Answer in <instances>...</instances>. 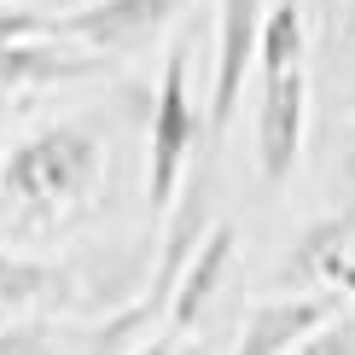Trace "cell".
<instances>
[{
	"label": "cell",
	"mask_w": 355,
	"mask_h": 355,
	"mask_svg": "<svg viewBox=\"0 0 355 355\" xmlns=\"http://www.w3.org/2000/svg\"><path fill=\"white\" fill-rule=\"evenodd\" d=\"M105 181V140L87 123H47L0 157V198L29 227L82 216Z\"/></svg>",
	"instance_id": "obj_1"
},
{
	"label": "cell",
	"mask_w": 355,
	"mask_h": 355,
	"mask_svg": "<svg viewBox=\"0 0 355 355\" xmlns=\"http://www.w3.org/2000/svg\"><path fill=\"white\" fill-rule=\"evenodd\" d=\"M192 41L181 35L164 58L157 76V99H152V135H146V198L157 216L175 210V198L192 181V157L210 140V105H198L192 94Z\"/></svg>",
	"instance_id": "obj_2"
},
{
	"label": "cell",
	"mask_w": 355,
	"mask_h": 355,
	"mask_svg": "<svg viewBox=\"0 0 355 355\" xmlns=\"http://www.w3.org/2000/svg\"><path fill=\"white\" fill-rule=\"evenodd\" d=\"M210 233H216V181H210V169H192L187 192L175 198V210L164 216V227H157V262H152V279H146L135 297H128V303L146 315V327H157V332L169 327L175 286H181V274L192 268V257L204 250V239H210Z\"/></svg>",
	"instance_id": "obj_3"
},
{
	"label": "cell",
	"mask_w": 355,
	"mask_h": 355,
	"mask_svg": "<svg viewBox=\"0 0 355 355\" xmlns=\"http://www.w3.org/2000/svg\"><path fill=\"white\" fill-rule=\"evenodd\" d=\"M274 0H216V76H210V146L233 128L245 99V76L262 58V24Z\"/></svg>",
	"instance_id": "obj_4"
},
{
	"label": "cell",
	"mask_w": 355,
	"mask_h": 355,
	"mask_svg": "<svg viewBox=\"0 0 355 355\" xmlns=\"http://www.w3.org/2000/svg\"><path fill=\"white\" fill-rule=\"evenodd\" d=\"M192 0H94V6L53 18V41H82L99 58H135L140 47H152L164 29L181 18Z\"/></svg>",
	"instance_id": "obj_5"
},
{
	"label": "cell",
	"mask_w": 355,
	"mask_h": 355,
	"mask_svg": "<svg viewBox=\"0 0 355 355\" xmlns=\"http://www.w3.org/2000/svg\"><path fill=\"white\" fill-rule=\"evenodd\" d=\"M257 82V175L268 187H286L309 135V70H279Z\"/></svg>",
	"instance_id": "obj_6"
},
{
	"label": "cell",
	"mask_w": 355,
	"mask_h": 355,
	"mask_svg": "<svg viewBox=\"0 0 355 355\" xmlns=\"http://www.w3.org/2000/svg\"><path fill=\"white\" fill-rule=\"evenodd\" d=\"M349 315L344 291H309V297H268L250 309L233 355H297L309 338H320L327 327Z\"/></svg>",
	"instance_id": "obj_7"
},
{
	"label": "cell",
	"mask_w": 355,
	"mask_h": 355,
	"mask_svg": "<svg viewBox=\"0 0 355 355\" xmlns=\"http://www.w3.org/2000/svg\"><path fill=\"white\" fill-rule=\"evenodd\" d=\"M349 233H355V210H327L320 221H309L297 233V245L279 257L274 268V297H309V291H338V279L349 268Z\"/></svg>",
	"instance_id": "obj_8"
},
{
	"label": "cell",
	"mask_w": 355,
	"mask_h": 355,
	"mask_svg": "<svg viewBox=\"0 0 355 355\" xmlns=\"http://www.w3.org/2000/svg\"><path fill=\"white\" fill-rule=\"evenodd\" d=\"M105 70H111V58L58 47L53 35L12 41V47H0V94H18V87H53V82H87V76H105Z\"/></svg>",
	"instance_id": "obj_9"
},
{
	"label": "cell",
	"mask_w": 355,
	"mask_h": 355,
	"mask_svg": "<svg viewBox=\"0 0 355 355\" xmlns=\"http://www.w3.org/2000/svg\"><path fill=\"white\" fill-rule=\"evenodd\" d=\"M233 250H239V233H233V221H216V233L204 239V250L192 257V268L181 274V286H175V303H169V332H192L204 320V309L216 303L221 279L233 268Z\"/></svg>",
	"instance_id": "obj_10"
},
{
	"label": "cell",
	"mask_w": 355,
	"mask_h": 355,
	"mask_svg": "<svg viewBox=\"0 0 355 355\" xmlns=\"http://www.w3.org/2000/svg\"><path fill=\"white\" fill-rule=\"evenodd\" d=\"M309 53V18L297 0H274L268 24H262V58H257V76H279V70H303Z\"/></svg>",
	"instance_id": "obj_11"
},
{
	"label": "cell",
	"mask_w": 355,
	"mask_h": 355,
	"mask_svg": "<svg viewBox=\"0 0 355 355\" xmlns=\"http://www.w3.org/2000/svg\"><path fill=\"white\" fill-rule=\"evenodd\" d=\"M0 355H58L53 320H6L0 327Z\"/></svg>",
	"instance_id": "obj_12"
},
{
	"label": "cell",
	"mask_w": 355,
	"mask_h": 355,
	"mask_svg": "<svg viewBox=\"0 0 355 355\" xmlns=\"http://www.w3.org/2000/svg\"><path fill=\"white\" fill-rule=\"evenodd\" d=\"M41 35H53L47 12H29L18 0H0V47H12V41H41Z\"/></svg>",
	"instance_id": "obj_13"
},
{
	"label": "cell",
	"mask_w": 355,
	"mask_h": 355,
	"mask_svg": "<svg viewBox=\"0 0 355 355\" xmlns=\"http://www.w3.org/2000/svg\"><path fill=\"white\" fill-rule=\"evenodd\" d=\"M297 355H355V315H344L338 327H327L320 338H309Z\"/></svg>",
	"instance_id": "obj_14"
},
{
	"label": "cell",
	"mask_w": 355,
	"mask_h": 355,
	"mask_svg": "<svg viewBox=\"0 0 355 355\" xmlns=\"http://www.w3.org/2000/svg\"><path fill=\"white\" fill-rule=\"evenodd\" d=\"M338 192H344V210H355V128L344 140V157H338Z\"/></svg>",
	"instance_id": "obj_15"
},
{
	"label": "cell",
	"mask_w": 355,
	"mask_h": 355,
	"mask_svg": "<svg viewBox=\"0 0 355 355\" xmlns=\"http://www.w3.org/2000/svg\"><path fill=\"white\" fill-rule=\"evenodd\" d=\"M128 355H181V332H152V338H146V344L140 349H128Z\"/></svg>",
	"instance_id": "obj_16"
},
{
	"label": "cell",
	"mask_w": 355,
	"mask_h": 355,
	"mask_svg": "<svg viewBox=\"0 0 355 355\" xmlns=\"http://www.w3.org/2000/svg\"><path fill=\"white\" fill-rule=\"evenodd\" d=\"M18 6H29V12H47V18H70V12L94 6V0H18Z\"/></svg>",
	"instance_id": "obj_17"
},
{
	"label": "cell",
	"mask_w": 355,
	"mask_h": 355,
	"mask_svg": "<svg viewBox=\"0 0 355 355\" xmlns=\"http://www.w3.org/2000/svg\"><path fill=\"white\" fill-rule=\"evenodd\" d=\"M338 291H344V297H349V315H355V262L344 268V279H338Z\"/></svg>",
	"instance_id": "obj_18"
},
{
	"label": "cell",
	"mask_w": 355,
	"mask_h": 355,
	"mask_svg": "<svg viewBox=\"0 0 355 355\" xmlns=\"http://www.w3.org/2000/svg\"><path fill=\"white\" fill-rule=\"evenodd\" d=\"M6 116H12V94H0V123H6Z\"/></svg>",
	"instance_id": "obj_19"
},
{
	"label": "cell",
	"mask_w": 355,
	"mask_h": 355,
	"mask_svg": "<svg viewBox=\"0 0 355 355\" xmlns=\"http://www.w3.org/2000/svg\"><path fill=\"white\" fill-rule=\"evenodd\" d=\"M344 29H349V35H355V0H349V12H344Z\"/></svg>",
	"instance_id": "obj_20"
}]
</instances>
